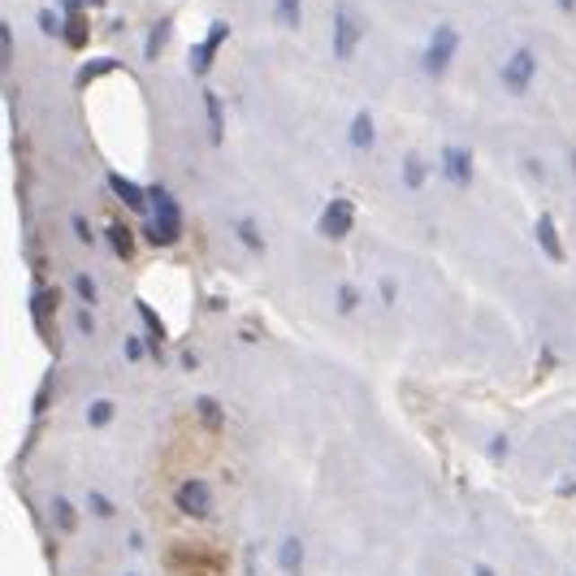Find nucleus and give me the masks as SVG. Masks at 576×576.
Returning a JSON list of instances; mask_svg holds the SVG:
<instances>
[{"mask_svg":"<svg viewBox=\"0 0 576 576\" xmlns=\"http://www.w3.org/2000/svg\"><path fill=\"white\" fill-rule=\"evenodd\" d=\"M148 191H152V217H144L139 234H144V243H152V248H174L178 239H182V204L161 182H152Z\"/></svg>","mask_w":576,"mask_h":576,"instance_id":"nucleus-1","label":"nucleus"},{"mask_svg":"<svg viewBox=\"0 0 576 576\" xmlns=\"http://www.w3.org/2000/svg\"><path fill=\"white\" fill-rule=\"evenodd\" d=\"M455 52H459V26L451 22H438L433 31H429L425 48H421V74L425 78H447L455 65Z\"/></svg>","mask_w":576,"mask_h":576,"instance_id":"nucleus-2","label":"nucleus"},{"mask_svg":"<svg viewBox=\"0 0 576 576\" xmlns=\"http://www.w3.org/2000/svg\"><path fill=\"white\" fill-rule=\"evenodd\" d=\"M499 83L507 96H528L533 92V83H537V52L528 48V44H520V48H511V57L499 65Z\"/></svg>","mask_w":576,"mask_h":576,"instance_id":"nucleus-3","label":"nucleus"},{"mask_svg":"<svg viewBox=\"0 0 576 576\" xmlns=\"http://www.w3.org/2000/svg\"><path fill=\"white\" fill-rule=\"evenodd\" d=\"M360 39H364V22H360V13L351 9V4H338L334 9V31H329V48L338 61H351L355 52H360Z\"/></svg>","mask_w":576,"mask_h":576,"instance_id":"nucleus-4","label":"nucleus"},{"mask_svg":"<svg viewBox=\"0 0 576 576\" xmlns=\"http://www.w3.org/2000/svg\"><path fill=\"white\" fill-rule=\"evenodd\" d=\"M351 226H355V200L351 196H329L321 217H317V234L326 243H343L351 234Z\"/></svg>","mask_w":576,"mask_h":576,"instance_id":"nucleus-5","label":"nucleus"},{"mask_svg":"<svg viewBox=\"0 0 576 576\" xmlns=\"http://www.w3.org/2000/svg\"><path fill=\"white\" fill-rule=\"evenodd\" d=\"M438 174L447 178L455 191H468V187L476 182V156H473V148H464V144H442Z\"/></svg>","mask_w":576,"mask_h":576,"instance_id":"nucleus-6","label":"nucleus"},{"mask_svg":"<svg viewBox=\"0 0 576 576\" xmlns=\"http://www.w3.org/2000/svg\"><path fill=\"white\" fill-rule=\"evenodd\" d=\"M174 507L182 516H191V520H208V516H213V490H208V481H204V476L182 481L174 490Z\"/></svg>","mask_w":576,"mask_h":576,"instance_id":"nucleus-7","label":"nucleus"},{"mask_svg":"<svg viewBox=\"0 0 576 576\" xmlns=\"http://www.w3.org/2000/svg\"><path fill=\"white\" fill-rule=\"evenodd\" d=\"M230 39V22H213L208 26V39H200L196 48H191V57H187V65H191V74L204 78L208 70H213V61H217V52H222V44Z\"/></svg>","mask_w":576,"mask_h":576,"instance_id":"nucleus-8","label":"nucleus"},{"mask_svg":"<svg viewBox=\"0 0 576 576\" xmlns=\"http://www.w3.org/2000/svg\"><path fill=\"white\" fill-rule=\"evenodd\" d=\"M109 191L126 204V208H135L139 217H152V191L148 187H139V182H130L126 174H109Z\"/></svg>","mask_w":576,"mask_h":576,"instance_id":"nucleus-9","label":"nucleus"},{"mask_svg":"<svg viewBox=\"0 0 576 576\" xmlns=\"http://www.w3.org/2000/svg\"><path fill=\"white\" fill-rule=\"evenodd\" d=\"M347 148L351 152H373L377 148V118L369 109H360L347 126Z\"/></svg>","mask_w":576,"mask_h":576,"instance_id":"nucleus-10","label":"nucleus"},{"mask_svg":"<svg viewBox=\"0 0 576 576\" xmlns=\"http://www.w3.org/2000/svg\"><path fill=\"white\" fill-rule=\"evenodd\" d=\"M204 118H208V144L222 148L226 144V104L213 87H204Z\"/></svg>","mask_w":576,"mask_h":576,"instance_id":"nucleus-11","label":"nucleus"},{"mask_svg":"<svg viewBox=\"0 0 576 576\" xmlns=\"http://www.w3.org/2000/svg\"><path fill=\"white\" fill-rule=\"evenodd\" d=\"M303 563H308V546H303V537H282L277 542V568L282 576H303Z\"/></svg>","mask_w":576,"mask_h":576,"instance_id":"nucleus-12","label":"nucleus"},{"mask_svg":"<svg viewBox=\"0 0 576 576\" xmlns=\"http://www.w3.org/2000/svg\"><path fill=\"white\" fill-rule=\"evenodd\" d=\"M533 234H537V248L546 251L554 265H568V251H563V243H559V230H554L551 213H542V217L533 222Z\"/></svg>","mask_w":576,"mask_h":576,"instance_id":"nucleus-13","label":"nucleus"},{"mask_svg":"<svg viewBox=\"0 0 576 576\" xmlns=\"http://www.w3.org/2000/svg\"><path fill=\"white\" fill-rule=\"evenodd\" d=\"M234 239H239L251 256H265V251H269L265 234H260V226H256V217H239V222H234Z\"/></svg>","mask_w":576,"mask_h":576,"instance_id":"nucleus-14","label":"nucleus"},{"mask_svg":"<svg viewBox=\"0 0 576 576\" xmlns=\"http://www.w3.org/2000/svg\"><path fill=\"white\" fill-rule=\"evenodd\" d=\"M425 178H429V161L421 152H407V156H403V187H407V191H421Z\"/></svg>","mask_w":576,"mask_h":576,"instance_id":"nucleus-15","label":"nucleus"},{"mask_svg":"<svg viewBox=\"0 0 576 576\" xmlns=\"http://www.w3.org/2000/svg\"><path fill=\"white\" fill-rule=\"evenodd\" d=\"M135 312L144 317V326H148V338H152V355L161 360V343L170 338V334H165V321H161V317H156V312H152L144 300H135Z\"/></svg>","mask_w":576,"mask_h":576,"instance_id":"nucleus-16","label":"nucleus"},{"mask_svg":"<svg viewBox=\"0 0 576 576\" xmlns=\"http://www.w3.org/2000/svg\"><path fill=\"white\" fill-rule=\"evenodd\" d=\"M104 239H109V248H113V256H118V260H135V248H139V243H135V234H130L126 226H118V222H113V226L104 230Z\"/></svg>","mask_w":576,"mask_h":576,"instance_id":"nucleus-17","label":"nucleus"},{"mask_svg":"<svg viewBox=\"0 0 576 576\" xmlns=\"http://www.w3.org/2000/svg\"><path fill=\"white\" fill-rule=\"evenodd\" d=\"M170 35H174V18H156V22H152L148 44H144V57H148V61H156V57L165 52V39H170Z\"/></svg>","mask_w":576,"mask_h":576,"instance_id":"nucleus-18","label":"nucleus"},{"mask_svg":"<svg viewBox=\"0 0 576 576\" xmlns=\"http://www.w3.org/2000/svg\"><path fill=\"white\" fill-rule=\"evenodd\" d=\"M70 286H74V295L83 308H100V286H96V277L92 274H74L70 277Z\"/></svg>","mask_w":576,"mask_h":576,"instance_id":"nucleus-19","label":"nucleus"},{"mask_svg":"<svg viewBox=\"0 0 576 576\" xmlns=\"http://www.w3.org/2000/svg\"><path fill=\"white\" fill-rule=\"evenodd\" d=\"M274 18L286 31H295V26L303 22V0H274Z\"/></svg>","mask_w":576,"mask_h":576,"instance_id":"nucleus-20","label":"nucleus"},{"mask_svg":"<svg viewBox=\"0 0 576 576\" xmlns=\"http://www.w3.org/2000/svg\"><path fill=\"white\" fill-rule=\"evenodd\" d=\"M52 525L61 528V533H74V525H78L74 502L70 499H52Z\"/></svg>","mask_w":576,"mask_h":576,"instance_id":"nucleus-21","label":"nucleus"},{"mask_svg":"<svg viewBox=\"0 0 576 576\" xmlns=\"http://www.w3.org/2000/svg\"><path fill=\"white\" fill-rule=\"evenodd\" d=\"M65 44L70 48L87 44V13H65Z\"/></svg>","mask_w":576,"mask_h":576,"instance_id":"nucleus-22","label":"nucleus"},{"mask_svg":"<svg viewBox=\"0 0 576 576\" xmlns=\"http://www.w3.org/2000/svg\"><path fill=\"white\" fill-rule=\"evenodd\" d=\"M334 308H338L343 317H355V312H360V291H355L351 282H343V286L334 291Z\"/></svg>","mask_w":576,"mask_h":576,"instance_id":"nucleus-23","label":"nucleus"},{"mask_svg":"<svg viewBox=\"0 0 576 576\" xmlns=\"http://www.w3.org/2000/svg\"><path fill=\"white\" fill-rule=\"evenodd\" d=\"M113 416H118V403H113V399H96L92 407H87V425H92V429L109 425Z\"/></svg>","mask_w":576,"mask_h":576,"instance_id":"nucleus-24","label":"nucleus"},{"mask_svg":"<svg viewBox=\"0 0 576 576\" xmlns=\"http://www.w3.org/2000/svg\"><path fill=\"white\" fill-rule=\"evenodd\" d=\"M196 407H200V421H204V425L213 429V433H222V425H226V412H222V403H217V399H200Z\"/></svg>","mask_w":576,"mask_h":576,"instance_id":"nucleus-25","label":"nucleus"},{"mask_svg":"<svg viewBox=\"0 0 576 576\" xmlns=\"http://www.w3.org/2000/svg\"><path fill=\"white\" fill-rule=\"evenodd\" d=\"M87 511H92V516H100V520H113V516H118L113 499H109V494H100V490H92V494H87Z\"/></svg>","mask_w":576,"mask_h":576,"instance_id":"nucleus-26","label":"nucleus"},{"mask_svg":"<svg viewBox=\"0 0 576 576\" xmlns=\"http://www.w3.org/2000/svg\"><path fill=\"white\" fill-rule=\"evenodd\" d=\"M57 295H52V291H44V286H39V291H35V295H31V312H35V321H39V326H44V321H48V312L52 308H57Z\"/></svg>","mask_w":576,"mask_h":576,"instance_id":"nucleus-27","label":"nucleus"},{"mask_svg":"<svg viewBox=\"0 0 576 576\" xmlns=\"http://www.w3.org/2000/svg\"><path fill=\"white\" fill-rule=\"evenodd\" d=\"M70 230H74V239L83 243V248H96V230H92V222H87L83 213H74V217H70Z\"/></svg>","mask_w":576,"mask_h":576,"instance_id":"nucleus-28","label":"nucleus"},{"mask_svg":"<svg viewBox=\"0 0 576 576\" xmlns=\"http://www.w3.org/2000/svg\"><path fill=\"white\" fill-rule=\"evenodd\" d=\"M122 351H126V360H130V364H139V360L148 355V343H144V334H126Z\"/></svg>","mask_w":576,"mask_h":576,"instance_id":"nucleus-29","label":"nucleus"},{"mask_svg":"<svg viewBox=\"0 0 576 576\" xmlns=\"http://www.w3.org/2000/svg\"><path fill=\"white\" fill-rule=\"evenodd\" d=\"M377 291H381V303H386V308H395V303H399V282H395V277H381V282H377Z\"/></svg>","mask_w":576,"mask_h":576,"instance_id":"nucleus-30","label":"nucleus"},{"mask_svg":"<svg viewBox=\"0 0 576 576\" xmlns=\"http://www.w3.org/2000/svg\"><path fill=\"white\" fill-rule=\"evenodd\" d=\"M92 312H96V308H78V312H74V326L83 329V334H87V338H92V334H96V317H92Z\"/></svg>","mask_w":576,"mask_h":576,"instance_id":"nucleus-31","label":"nucleus"},{"mask_svg":"<svg viewBox=\"0 0 576 576\" xmlns=\"http://www.w3.org/2000/svg\"><path fill=\"white\" fill-rule=\"evenodd\" d=\"M39 31H44V35H65V31H61V22H57V13H52V9H44V13H39Z\"/></svg>","mask_w":576,"mask_h":576,"instance_id":"nucleus-32","label":"nucleus"},{"mask_svg":"<svg viewBox=\"0 0 576 576\" xmlns=\"http://www.w3.org/2000/svg\"><path fill=\"white\" fill-rule=\"evenodd\" d=\"M507 442H511V438H507V433H494V438H490V459H507Z\"/></svg>","mask_w":576,"mask_h":576,"instance_id":"nucleus-33","label":"nucleus"},{"mask_svg":"<svg viewBox=\"0 0 576 576\" xmlns=\"http://www.w3.org/2000/svg\"><path fill=\"white\" fill-rule=\"evenodd\" d=\"M109 70H113V61H100V65H87V70H83V83H87V78H96V74H109Z\"/></svg>","mask_w":576,"mask_h":576,"instance_id":"nucleus-34","label":"nucleus"},{"mask_svg":"<svg viewBox=\"0 0 576 576\" xmlns=\"http://www.w3.org/2000/svg\"><path fill=\"white\" fill-rule=\"evenodd\" d=\"M4 61H13V31L4 26Z\"/></svg>","mask_w":576,"mask_h":576,"instance_id":"nucleus-35","label":"nucleus"},{"mask_svg":"<svg viewBox=\"0 0 576 576\" xmlns=\"http://www.w3.org/2000/svg\"><path fill=\"white\" fill-rule=\"evenodd\" d=\"M473 576H494V568H490V563H476Z\"/></svg>","mask_w":576,"mask_h":576,"instance_id":"nucleus-36","label":"nucleus"},{"mask_svg":"<svg viewBox=\"0 0 576 576\" xmlns=\"http://www.w3.org/2000/svg\"><path fill=\"white\" fill-rule=\"evenodd\" d=\"M559 9H563V13H576V0H559Z\"/></svg>","mask_w":576,"mask_h":576,"instance_id":"nucleus-37","label":"nucleus"},{"mask_svg":"<svg viewBox=\"0 0 576 576\" xmlns=\"http://www.w3.org/2000/svg\"><path fill=\"white\" fill-rule=\"evenodd\" d=\"M568 161H572V174H576V148H572V152H568Z\"/></svg>","mask_w":576,"mask_h":576,"instance_id":"nucleus-38","label":"nucleus"},{"mask_svg":"<svg viewBox=\"0 0 576 576\" xmlns=\"http://www.w3.org/2000/svg\"><path fill=\"white\" fill-rule=\"evenodd\" d=\"M130 576H135V572H130Z\"/></svg>","mask_w":576,"mask_h":576,"instance_id":"nucleus-39","label":"nucleus"}]
</instances>
